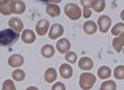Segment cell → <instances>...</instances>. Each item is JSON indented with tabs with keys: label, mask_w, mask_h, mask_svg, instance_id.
<instances>
[{
	"label": "cell",
	"mask_w": 124,
	"mask_h": 90,
	"mask_svg": "<svg viewBox=\"0 0 124 90\" xmlns=\"http://www.w3.org/2000/svg\"><path fill=\"white\" fill-rule=\"evenodd\" d=\"M116 89V85L112 82H108L106 84H103L102 90H115Z\"/></svg>",
	"instance_id": "obj_11"
},
{
	"label": "cell",
	"mask_w": 124,
	"mask_h": 90,
	"mask_svg": "<svg viewBox=\"0 0 124 90\" xmlns=\"http://www.w3.org/2000/svg\"><path fill=\"white\" fill-rule=\"evenodd\" d=\"M62 32H63V28H61L59 25H55L53 28H51L50 38L55 39V38H57V37H59V35H60Z\"/></svg>",
	"instance_id": "obj_3"
},
{
	"label": "cell",
	"mask_w": 124,
	"mask_h": 90,
	"mask_svg": "<svg viewBox=\"0 0 124 90\" xmlns=\"http://www.w3.org/2000/svg\"><path fill=\"white\" fill-rule=\"evenodd\" d=\"M3 1H4V0H0V4H1V2L3 3Z\"/></svg>",
	"instance_id": "obj_18"
},
{
	"label": "cell",
	"mask_w": 124,
	"mask_h": 90,
	"mask_svg": "<svg viewBox=\"0 0 124 90\" xmlns=\"http://www.w3.org/2000/svg\"><path fill=\"white\" fill-rule=\"evenodd\" d=\"M13 76H14V78L17 79V81H22V79L24 78V73H23L22 71H15L14 73H13Z\"/></svg>",
	"instance_id": "obj_15"
},
{
	"label": "cell",
	"mask_w": 124,
	"mask_h": 90,
	"mask_svg": "<svg viewBox=\"0 0 124 90\" xmlns=\"http://www.w3.org/2000/svg\"><path fill=\"white\" fill-rule=\"evenodd\" d=\"M38 2H41V3H47L49 0H37Z\"/></svg>",
	"instance_id": "obj_17"
},
{
	"label": "cell",
	"mask_w": 124,
	"mask_h": 90,
	"mask_svg": "<svg viewBox=\"0 0 124 90\" xmlns=\"http://www.w3.org/2000/svg\"><path fill=\"white\" fill-rule=\"evenodd\" d=\"M60 72H61V75L63 77H65V78H69V77L72 75V69L70 68L69 65H66V64H63V65L61 66Z\"/></svg>",
	"instance_id": "obj_6"
},
{
	"label": "cell",
	"mask_w": 124,
	"mask_h": 90,
	"mask_svg": "<svg viewBox=\"0 0 124 90\" xmlns=\"http://www.w3.org/2000/svg\"><path fill=\"white\" fill-rule=\"evenodd\" d=\"M18 33L12 29H4L0 31V46H11L18 40Z\"/></svg>",
	"instance_id": "obj_1"
},
{
	"label": "cell",
	"mask_w": 124,
	"mask_h": 90,
	"mask_svg": "<svg viewBox=\"0 0 124 90\" xmlns=\"http://www.w3.org/2000/svg\"><path fill=\"white\" fill-rule=\"evenodd\" d=\"M58 48H59V50L61 51V53H64L66 49L69 48V43H68V41L66 40H61V41H59V43H58Z\"/></svg>",
	"instance_id": "obj_9"
},
{
	"label": "cell",
	"mask_w": 124,
	"mask_h": 90,
	"mask_svg": "<svg viewBox=\"0 0 124 90\" xmlns=\"http://www.w3.org/2000/svg\"><path fill=\"white\" fill-rule=\"evenodd\" d=\"M80 66L82 69H91L92 66V62L87 58H84L82 60L80 61Z\"/></svg>",
	"instance_id": "obj_10"
},
{
	"label": "cell",
	"mask_w": 124,
	"mask_h": 90,
	"mask_svg": "<svg viewBox=\"0 0 124 90\" xmlns=\"http://www.w3.org/2000/svg\"><path fill=\"white\" fill-rule=\"evenodd\" d=\"M53 90H64V86L61 83H58L53 87Z\"/></svg>",
	"instance_id": "obj_16"
},
{
	"label": "cell",
	"mask_w": 124,
	"mask_h": 90,
	"mask_svg": "<svg viewBox=\"0 0 124 90\" xmlns=\"http://www.w3.org/2000/svg\"><path fill=\"white\" fill-rule=\"evenodd\" d=\"M2 90H15L14 85H13V83L11 81H7L6 83H4V85H3Z\"/></svg>",
	"instance_id": "obj_14"
},
{
	"label": "cell",
	"mask_w": 124,
	"mask_h": 90,
	"mask_svg": "<svg viewBox=\"0 0 124 90\" xmlns=\"http://www.w3.org/2000/svg\"><path fill=\"white\" fill-rule=\"evenodd\" d=\"M65 12L69 15V17H71L73 19H76L80 16V11L75 4H68L65 8Z\"/></svg>",
	"instance_id": "obj_2"
},
{
	"label": "cell",
	"mask_w": 124,
	"mask_h": 90,
	"mask_svg": "<svg viewBox=\"0 0 124 90\" xmlns=\"http://www.w3.org/2000/svg\"><path fill=\"white\" fill-rule=\"evenodd\" d=\"M48 28V22L47 20H41L38 25V32L39 34H44Z\"/></svg>",
	"instance_id": "obj_5"
},
{
	"label": "cell",
	"mask_w": 124,
	"mask_h": 90,
	"mask_svg": "<svg viewBox=\"0 0 124 90\" xmlns=\"http://www.w3.org/2000/svg\"><path fill=\"white\" fill-rule=\"evenodd\" d=\"M9 24H10V26H11V27L14 28V29L16 30V31H19V30L23 28V24H22V22H20V20H18L17 18H15V19L13 18L12 20H10Z\"/></svg>",
	"instance_id": "obj_7"
},
{
	"label": "cell",
	"mask_w": 124,
	"mask_h": 90,
	"mask_svg": "<svg viewBox=\"0 0 124 90\" xmlns=\"http://www.w3.org/2000/svg\"><path fill=\"white\" fill-rule=\"evenodd\" d=\"M23 39H24V41L26 43H31L33 41V39H34L32 31L31 30H26L24 32V35H23Z\"/></svg>",
	"instance_id": "obj_8"
},
{
	"label": "cell",
	"mask_w": 124,
	"mask_h": 90,
	"mask_svg": "<svg viewBox=\"0 0 124 90\" xmlns=\"http://www.w3.org/2000/svg\"><path fill=\"white\" fill-rule=\"evenodd\" d=\"M43 55L46 56V57H50V56L53 55V47H51V46H44Z\"/></svg>",
	"instance_id": "obj_13"
},
{
	"label": "cell",
	"mask_w": 124,
	"mask_h": 90,
	"mask_svg": "<svg viewBox=\"0 0 124 90\" xmlns=\"http://www.w3.org/2000/svg\"><path fill=\"white\" fill-rule=\"evenodd\" d=\"M9 63L11 64L12 66H18L19 64L23 63V58H22V56H18V55L13 56V57L10 58Z\"/></svg>",
	"instance_id": "obj_4"
},
{
	"label": "cell",
	"mask_w": 124,
	"mask_h": 90,
	"mask_svg": "<svg viewBox=\"0 0 124 90\" xmlns=\"http://www.w3.org/2000/svg\"><path fill=\"white\" fill-rule=\"evenodd\" d=\"M85 30H86L87 32H89V33L94 32V30H95V26H94V24H93L92 22L87 23V24L85 25Z\"/></svg>",
	"instance_id": "obj_12"
}]
</instances>
